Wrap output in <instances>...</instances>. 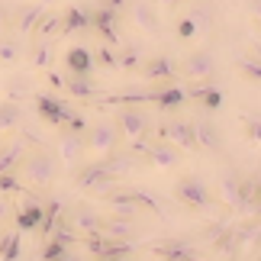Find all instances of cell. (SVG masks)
Segmentation results:
<instances>
[{
	"instance_id": "10",
	"label": "cell",
	"mask_w": 261,
	"mask_h": 261,
	"mask_svg": "<svg viewBox=\"0 0 261 261\" xmlns=\"http://www.w3.org/2000/svg\"><path fill=\"white\" fill-rule=\"evenodd\" d=\"M216 74V55L210 48H197L190 52L184 62H180V77L184 81H194V84H203Z\"/></svg>"
},
{
	"instance_id": "27",
	"label": "cell",
	"mask_w": 261,
	"mask_h": 261,
	"mask_svg": "<svg viewBox=\"0 0 261 261\" xmlns=\"http://www.w3.org/2000/svg\"><path fill=\"white\" fill-rule=\"evenodd\" d=\"M152 252L162 261H197V248L187 242H165V245H155Z\"/></svg>"
},
{
	"instance_id": "39",
	"label": "cell",
	"mask_w": 261,
	"mask_h": 261,
	"mask_svg": "<svg viewBox=\"0 0 261 261\" xmlns=\"http://www.w3.org/2000/svg\"><path fill=\"white\" fill-rule=\"evenodd\" d=\"M174 36L180 39V42H187V39H194V36H197V26H194V19H190L187 13L174 19Z\"/></svg>"
},
{
	"instance_id": "45",
	"label": "cell",
	"mask_w": 261,
	"mask_h": 261,
	"mask_svg": "<svg viewBox=\"0 0 261 261\" xmlns=\"http://www.w3.org/2000/svg\"><path fill=\"white\" fill-rule=\"evenodd\" d=\"M155 7H177V4H184V0H152Z\"/></svg>"
},
{
	"instance_id": "2",
	"label": "cell",
	"mask_w": 261,
	"mask_h": 261,
	"mask_svg": "<svg viewBox=\"0 0 261 261\" xmlns=\"http://www.w3.org/2000/svg\"><path fill=\"white\" fill-rule=\"evenodd\" d=\"M100 200L110 206V213H113V216L139 219V213H142V210H152L155 216H165V210H162V203H158V197L145 194V190H136V187H126V190L113 187L110 194H103Z\"/></svg>"
},
{
	"instance_id": "7",
	"label": "cell",
	"mask_w": 261,
	"mask_h": 261,
	"mask_svg": "<svg viewBox=\"0 0 261 261\" xmlns=\"http://www.w3.org/2000/svg\"><path fill=\"white\" fill-rule=\"evenodd\" d=\"M74 180H77V190H84V194H90V197H103L113 187H119V177L110 174L107 168L100 165V158H97V162H90V165H84Z\"/></svg>"
},
{
	"instance_id": "13",
	"label": "cell",
	"mask_w": 261,
	"mask_h": 261,
	"mask_svg": "<svg viewBox=\"0 0 261 261\" xmlns=\"http://www.w3.org/2000/svg\"><path fill=\"white\" fill-rule=\"evenodd\" d=\"M158 139L177 145L180 152H200L197 139H194V123H190V119H168V123L158 129Z\"/></svg>"
},
{
	"instance_id": "22",
	"label": "cell",
	"mask_w": 261,
	"mask_h": 261,
	"mask_svg": "<svg viewBox=\"0 0 261 261\" xmlns=\"http://www.w3.org/2000/svg\"><path fill=\"white\" fill-rule=\"evenodd\" d=\"M65 68H68V74H94V55H90V48H84V45H71L65 52Z\"/></svg>"
},
{
	"instance_id": "16",
	"label": "cell",
	"mask_w": 261,
	"mask_h": 261,
	"mask_svg": "<svg viewBox=\"0 0 261 261\" xmlns=\"http://www.w3.org/2000/svg\"><path fill=\"white\" fill-rule=\"evenodd\" d=\"M55 155H58V162H65V165H77V162H81V158L87 155L84 133H71V129H62V133H58V142H55Z\"/></svg>"
},
{
	"instance_id": "4",
	"label": "cell",
	"mask_w": 261,
	"mask_h": 261,
	"mask_svg": "<svg viewBox=\"0 0 261 261\" xmlns=\"http://www.w3.org/2000/svg\"><path fill=\"white\" fill-rule=\"evenodd\" d=\"M174 197L187 210H210V206H216V194L210 190V184L200 174H180L174 180Z\"/></svg>"
},
{
	"instance_id": "40",
	"label": "cell",
	"mask_w": 261,
	"mask_h": 261,
	"mask_svg": "<svg viewBox=\"0 0 261 261\" xmlns=\"http://www.w3.org/2000/svg\"><path fill=\"white\" fill-rule=\"evenodd\" d=\"M90 55H94V65H100V68H116V48L113 45L103 42L97 52H90Z\"/></svg>"
},
{
	"instance_id": "25",
	"label": "cell",
	"mask_w": 261,
	"mask_h": 261,
	"mask_svg": "<svg viewBox=\"0 0 261 261\" xmlns=\"http://www.w3.org/2000/svg\"><path fill=\"white\" fill-rule=\"evenodd\" d=\"M52 42L55 39H33L29 48H26L29 65L39 68V71H48V68H52Z\"/></svg>"
},
{
	"instance_id": "11",
	"label": "cell",
	"mask_w": 261,
	"mask_h": 261,
	"mask_svg": "<svg viewBox=\"0 0 261 261\" xmlns=\"http://www.w3.org/2000/svg\"><path fill=\"white\" fill-rule=\"evenodd\" d=\"M129 19L139 33L145 36H162V16H158V7L152 0H129Z\"/></svg>"
},
{
	"instance_id": "43",
	"label": "cell",
	"mask_w": 261,
	"mask_h": 261,
	"mask_svg": "<svg viewBox=\"0 0 261 261\" xmlns=\"http://www.w3.org/2000/svg\"><path fill=\"white\" fill-rule=\"evenodd\" d=\"M248 16L261 26V0H248Z\"/></svg>"
},
{
	"instance_id": "12",
	"label": "cell",
	"mask_w": 261,
	"mask_h": 261,
	"mask_svg": "<svg viewBox=\"0 0 261 261\" xmlns=\"http://www.w3.org/2000/svg\"><path fill=\"white\" fill-rule=\"evenodd\" d=\"M62 216L77 236H100V226H103V213L94 210V206H87V203H77Z\"/></svg>"
},
{
	"instance_id": "14",
	"label": "cell",
	"mask_w": 261,
	"mask_h": 261,
	"mask_svg": "<svg viewBox=\"0 0 261 261\" xmlns=\"http://www.w3.org/2000/svg\"><path fill=\"white\" fill-rule=\"evenodd\" d=\"M29 145H33V139H29L26 133L23 136H10L4 145H0V174L7 171H19V165H23V158L29 152Z\"/></svg>"
},
{
	"instance_id": "20",
	"label": "cell",
	"mask_w": 261,
	"mask_h": 261,
	"mask_svg": "<svg viewBox=\"0 0 261 261\" xmlns=\"http://www.w3.org/2000/svg\"><path fill=\"white\" fill-rule=\"evenodd\" d=\"M26 58V42H23V36H16V33H10V29H4L0 33V65H7V68H13L19 65Z\"/></svg>"
},
{
	"instance_id": "17",
	"label": "cell",
	"mask_w": 261,
	"mask_h": 261,
	"mask_svg": "<svg viewBox=\"0 0 261 261\" xmlns=\"http://www.w3.org/2000/svg\"><path fill=\"white\" fill-rule=\"evenodd\" d=\"M142 77L145 81H152L155 87L158 84H174V77H177V65L171 62L168 55H152V58H145L142 62Z\"/></svg>"
},
{
	"instance_id": "36",
	"label": "cell",
	"mask_w": 261,
	"mask_h": 261,
	"mask_svg": "<svg viewBox=\"0 0 261 261\" xmlns=\"http://www.w3.org/2000/svg\"><path fill=\"white\" fill-rule=\"evenodd\" d=\"M65 213V206L58 203V200H48V203H42V223H39V232L42 236H48L55 229V223H58V216Z\"/></svg>"
},
{
	"instance_id": "46",
	"label": "cell",
	"mask_w": 261,
	"mask_h": 261,
	"mask_svg": "<svg viewBox=\"0 0 261 261\" xmlns=\"http://www.w3.org/2000/svg\"><path fill=\"white\" fill-rule=\"evenodd\" d=\"M7 213H10V210H7V203H4V200H0V219H7Z\"/></svg>"
},
{
	"instance_id": "32",
	"label": "cell",
	"mask_w": 261,
	"mask_h": 261,
	"mask_svg": "<svg viewBox=\"0 0 261 261\" xmlns=\"http://www.w3.org/2000/svg\"><path fill=\"white\" fill-rule=\"evenodd\" d=\"M58 36H62V13H48L45 10L33 29V39H58Z\"/></svg>"
},
{
	"instance_id": "21",
	"label": "cell",
	"mask_w": 261,
	"mask_h": 261,
	"mask_svg": "<svg viewBox=\"0 0 261 261\" xmlns=\"http://www.w3.org/2000/svg\"><path fill=\"white\" fill-rule=\"evenodd\" d=\"M87 29H90V7L87 4H74L62 13V36L87 33Z\"/></svg>"
},
{
	"instance_id": "33",
	"label": "cell",
	"mask_w": 261,
	"mask_h": 261,
	"mask_svg": "<svg viewBox=\"0 0 261 261\" xmlns=\"http://www.w3.org/2000/svg\"><path fill=\"white\" fill-rule=\"evenodd\" d=\"M36 94V84H33V77L29 74H13L7 81V100H26V97H33Z\"/></svg>"
},
{
	"instance_id": "30",
	"label": "cell",
	"mask_w": 261,
	"mask_h": 261,
	"mask_svg": "<svg viewBox=\"0 0 261 261\" xmlns=\"http://www.w3.org/2000/svg\"><path fill=\"white\" fill-rule=\"evenodd\" d=\"M23 126V107L16 100H0V133H16Z\"/></svg>"
},
{
	"instance_id": "48",
	"label": "cell",
	"mask_w": 261,
	"mask_h": 261,
	"mask_svg": "<svg viewBox=\"0 0 261 261\" xmlns=\"http://www.w3.org/2000/svg\"><path fill=\"white\" fill-rule=\"evenodd\" d=\"M97 261H126V258H97Z\"/></svg>"
},
{
	"instance_id": "31",
	"label": "cell",
	"mask_w": 261,
	"mask_h": 261,
	"mask_svg": "<svg viewBox=\"0 0 261 261\" xmlns=\"http://www.w3.org/2000/svg\"><path fill=\"white\" fill-rule=\"evenodd\" d=\"M187 94H190V90H187ZM190 100H197L203 110H210V113H213V110L223 107V90H219V87H210V81H203V84L194 90V94H190Z\"/></svg>"
},
{
	"instance_id": "29",
	"label": "cell",
	"mask_w": 261,
	"mask_h": 261,
	"mask_svg": "<svg viewBox=\"0 0 261 261\" xmlns=\"http://www.w3.org/2000/svg\"><path fill=\"white\" fill-rule=\"evenodd\" d=\"M236 74L248 84H261V52L255 48L252 55H239L236 62Z\"/></svg>"
},
{
	"instance_id": "8",
	"label": "cell",
	"mask_w": 261,
	"mask_h": 261,
	"mask_svg": "<svg viewBox=\"0 0 261 261\" xmlns=\"http://www.w3.org/2000/svg\"><path fill=\"white\" fill-rule=\"evenodd\" d=\"M129 100H145V103H155L158 110H165V113H174V110H180L184 103H190V94L177 84H158V87L148 90V94H136Z\"/></svg>"
},
{
	"instance_id": "44",
	"label": "cell",
	"mask_w": 261,
	"mask_h": 261,
	"mask_svg": "<svg viewBox=\"0 0 261 261\" xmlns=\"http://www.w3.org/2000/svg\"><path fill=\"white\" fill-rule=\"evenodd\" d=\"M7 23H10V7L4 4V0H0V33L7 29Z\"/></svg>"
},
{
	"instance_id": "1",
	"label": "cell",
	"mask_w": 261,
	"mask_h": 261,
	"mask_svg": "<svg viewBox=\"0 0 261 261\" xmlns=\"http://www.w3.org/2000/svg\"><path fill=\"white\" fill-rule=\"evenodd\" d=\"M19 171H23V180H26L29 187L48 190L58 180V174H62V162H58V155L52 152V148L29 145V152L23 158V165H19Z\"/></svg>"
},
{
	"instance_id": "41",
	"label": "cell",
	"mask_w": 261,
	"mask_h": 261,
	"mask_svg": "<svg viewBox=\"0 0 261 261\" xmlns=\"http://www.w3.org/2000/svg\"><path fill=\"white\" fill-rule=\"evenodd\" d=\"M19 190H23L19 171H7V174H0V194H19Z\"/></svg>"
},
{
	"instance_id": "24",
	"label": "cell",
	"mask_w": 261,
	"mask_h": 261,
	"mask_svg": "<svg viewBox=\"0 0 261 261\" xmlns=\"http://www.w3.org/2000/svg\"><path fill=\"white\" fill-rule=\"evenodd\" d=\"M13 223H16L19 232H36L39 223H42V203H36V200H26V203L13 213Z\"/></svg>"
},
{
	"instance_id": "5",
	"label": "cell",
	"mask_w": 261,
	"mask_h": 261,
	"mask_svg": "<svg viewBox=\"0 0 261 261\" xmlns=\"http://www.w3.org/2000/svg\"><path fill=\"white\" fill-rule=\"evenodd\" d=\"M113 123L119 129V136L126 139V142H142L148 136V129H152V113H148L145 107H136V103H126L116 110Z\"/></svg>"
},
{
	"instance_id": "3",
	"label": "cell",
	"mask_w": 261,
	"mask_h": 261,
	"mask_svg": "<svg viewBox=\"0 0 261 261\" xmlns=\"http://www.w3.org/2000/svg\"><path fill=\"white\" fill-rule=\"evenodd\" d=\"M216 187H219V200H223L226 206L242 210V213H252V177L248 174L229 168V171L219 174Z\"/></svg>"
},
{
	"instance_id": "18",
	"label": "cell",
	"mask_w": 261,
	"mask_h": 261,
	"mask_svg": "<svg viewBox=\"0 0 261 261\" xmlns=\"http://www.w3.org/2000/svg\"><path fill=\"white\" fill-rule=\"evenodd\" d=\"M145 158H148V165L162 168V171H171V168H177L180 162H184V152H180L177 145L165 142V139H158V142L145 145Z\"/></svg>"
},
{
	"instance_id": "23",
	"label": "cell",
	"mask_w": 261,
	"mask_h": 261,
	"mask_svg": "<svg viewBox=\"0 0 261 261\" xmlns=\"http://www.w3.org/2000/svg\"><path fill=\"white\" fill-rule=\"evenodd\" d=\"M100 236H110V239H123V242H133L136 239V219H126V216H103V226H100Z\"/></svg>"
},
{
	"instance_id": "19",
	"label": "cell",
	"mask_w": 261,
	"mask_h": 261,
	"mask_svg": "<svg viewBox=\"0 0 261 261\" xmlns=\"http://www.w3.org/2000/svg\"><path fill=\"white\" fill-rule=\"evenodd\" d=\"M194 139H197V148L213 152V155H219V152L226 148L223 129H219L216 123H210V119H200V123H194Z\"/></svg>"
},
{
	"instance_id": "6",
	"label": "cell",
	"mask_w": 261,
	"mask_h": 261,
	"mask_svg": "<svg viewBox=\"0 0 261 261\" xmlns=\"http://www.w3.org/2000/svg\"><path fill=\"white\" fill-rule=\"evenodd\" d=\"M119 142H123V136H119V129H116L113 119H97V123H87V129H84L87 155L103 158V155H110V152H116Z\"/></svg>"
},
{
	"instance_id": "47",
	"label": "cell",
	"mask_w": 261,
	"mask_h": 261,
	"mask_svg": "<svg viewBox=\"0 0 261 261\" xmlns=\"http://www.w3.org/2000/svg\"><path fill=\"white\" fill-rule=\"evenodd\" d=\"M62 261H84V258H77V255H74V252H68V255H65V258H62Z\"/></svg>"
},
{
	"instance_id": "15",
	"label": "cell",
	"mask_w": 261,
	"mask_h": 261,
	"mask_svg": "<svg viewBox=\"0 0 261 261\" xmlns=\"http://www.w3.org/2000/svg\"><path fill=\"white\" fill-rule=\"evenodd\" d=\"M42 13H45V4H19V7L10 10L7 29L16 33V36H33V29H36V23H39Z\"/></svg>"
},
{
	"instance_id": "38",
	"label": "cell",
	"mask_w": 261,
	"mask_h": 261,
	"mask_svg": "<svg viewBox=\"0 0 261 261\" xmlns=\"http://www.w3.org/2000/svg\"><path fill=\"white\" fill-rule=\"evenodd\" d=\"M239 126H242V136L248 139V142L261 145V116H242V119H239Z\"/></svg>"
},
{
	"instance_id": "28",
	"label": "cell",
	"mask_w": 261,
	"mask_h": 261,
	"mask_svg": "<svg viewBox=\"0 0 261 261\" xmlns=\"http://www.w3.org/2000/svg\"><path fill=\"white\" fill-rule=\"evenodd\" d=\"M187 16L194 19L197 33H210V29L216 26V7L210 4V0H197V4L187 10Z\"/></svg>"
},
{
	"instance_id": "35",
	"label": "cell",
	"mask_w": 261,
	"mask_h": 261,
	"mask_svg": "<svg viewBox=\"0 0 261 261\" xmlns=\"http://www.w3.org/2000/svg\"><path fill=\"white\" fill-rule=\"evenodd\" d=\"M19 248H23V232L19 229H10V232L0 236V261H16Z\"/></svg>"
},
{
	"instance_id": "37",
	"label": "cell",
	"mask_w": 261,
	"mask_h": 261,
	"mask_svg": "<svg viewBox=\"0 0 261 261\" xmlns=\"http://www.w3.org/2000/svg\"><path fill=\"white\" fill-rule=\"evenodd\" d=\"M68 252H71V245H68V242H62V239H55V236H48L45 245H42V261H62Z\"/></svg>"
},
{
	"instance_id": "34",
	"label": "cell",
	"mask_w": 261,
	"mask_h": 261,
	"mask_svg": "<svg viewBox=\"0 0 261 261\" xmlns=\"http://www.w3.org/2000/svg\"><path fill=\"white\" fill-rule=\"evenodd\" d=\"M142 62H145V52L139 45H123L116 52V68H123V71H139V68H142Z\"/></svg>"
},
{
	"instance_id": "26",
	"label": "cell",
	"mask_w": 261,
	"mask_h": 261,
	"mask_svg": "<svg viewBox=\"0 0 261 261\" xmlns=\"http://www.w3.org/2000/svg\"><path fill=\"white\" fill-rule=\"evenodd\" d=\"M65 90L74 100H94V97H100V87L94 84V77H87V74H68Z\"/></svg>"
},
{
	"instance_id": "9",
	"label": "cell",
	"mask_w": 261,
	"mask_h": 261,
	"mask_svg": "<svg viewBox=\"0 0 261 261\" xmlns=\"http://www.w3.org/2000/svg\"><path fill=\"white\" fill-rule=\"evenodd\" d=\"M119 23H123V13H116V10H110V7H100V4L90 7V29H94L107 45H119V39H123Z\"/></svg>"
},
{
	"instance_id": "42",
	"label": "cell",
	"mask_w": 261,
	"mask_h": 261,
	"mask_svg": "<svg viewBox=\"0 0 261 261\" xmlns=\"http://www.w3.org/2000/svg\"><path fill=\"white\" fill-rule=\"evenodd\" d=\"M100 7H110V10H116V13H126V7H129V0H97Z\"/></svg>"
}]
</instances>
